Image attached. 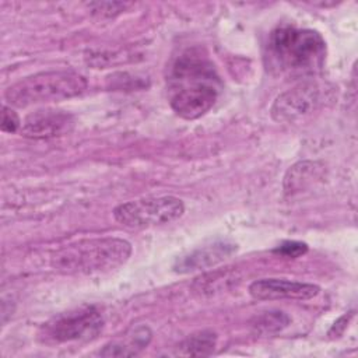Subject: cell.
<instances>
[{
    "mask_svg": "<svg viewBox=\"0 0 358 358\" xmlns=\"http://www.w3.org/2000/svg\"><path fill=\"white\" fill-rule=\"evenodd\" d=\"M168 102L186 120L206 115L220 95V77L210 59L199 49H187L173 59L166 76Z\"/></svg>",
    "mask_w": 358,
    "mask_h": 358,
    "instance_id": "1",
    "label": "cell"
},
{
    "mask_svg": "<svg viewBox=\"0 0 358 358\" xmlns=\"http://www.w3.org/2000/svg\"><path fill=\"white\" fill-rule=\"evenodd\" d=\"M324 59L326 42L317 31L280 25L268 35L264 60L273 76L305 78L317 73Z\"/></svg>",
    "mask_w": 358,
    "mask_h": 358,
    "instance_id": "2",
    "label": "cell"
},
{
    "mask_svg": "<svg viewBox=\"0 0 358 358\" xmlns=\"http://www.w3.org/2000/svg\"><path fill=\"white\" fill-rule=\"evenodd\" d=\"M130 256L131 245L123 238H90L71 242L56 250L50 257V266L60 274L91 275L116 270Z\"/></svg>",
    "mask_w": 358,
    "mask_h": 358,
    "instance_id": "3",
    "label": "cell"
},
{
    "mask_svg": "<svg viewBox=\"0 0 358 358\" xmlns=\"http://www.w3.org/2000/svg\"><path fill=\"white\" fill-rule=\"evenodd\" d=\"M87 87V78L77 71L50 70L35 73L15 81L6 90L4 98L10 106L27 108L78 96Z\"/></svg>",
    "mask_w": 358,
    "mask_h": 358,
    "instance_id": "4",
    "label": "cell"
},
{
    "mask_svg": "<svg viewBox=\"0 0 358 358\" xmlns=\"http://www.w3.org/2000/svg\"><path fill=\"white\" fill-rule=\"evenodd\" d=\"M105 324L102 312L95 305H83L57 313L45 322L39 338L46 344H67L90 341L98 337Z\"/></svg>",
    "mask_w": 358,
    "mask_h": 358,
    "instance_id": "5",
    "label": "cell"
},
{
    "mask_svg": "<svg viewBox=\"0 0 358 358\" xmlns=\"http://www.w3.org/2000/svg\"><path fill=\"white\" fill-rule=\"evenodd\" d=\"M185 213V203L176 196L143 197L120 203L112 211L120 225L130 229L162 227L179 220Z\"/></svg>",
    "mask_w": 358,
    "mask_h": 358,
    "instance_id": "6",
    "label": "cell"
},
{
    "mask_svg": "<svg viewBox=\"0 0 358 358\" xmlns=\"http://www.w3.org/2000/svg\"><path fill=\"white\" fill-rule=\"evenodd\" d=\"M320 103V91L313 81H302L274 99L270 115L278 123H298L310 116Z\"/></svg>",
    "mask_w": 358,
    "mask_h": 358,
    "instance_id": "7",
    "label": "cell"
},
{
    "mask_svg": "<svg viewBox=\"0 0 358 358\" xmlns=\"http://www.w3.org/2000/svg\"><path fill=\"white\" fill-rule=\"evenodd\" d=\"M76 126L74 116L63 109L39 108L22 120L20 133L27 138L42 140L69 134Z\"/></svg>",
    "mask_w": 358,
    "mask_h": 358,
    "instance_id": "8",
    "label": "cell"
},
{
    "mask_svg": "<svg viewBox=\"0 0 358 358\" xmlns=\"http://www.w3.org/2000/svg\"><path fill=\"white\" fill-rule=\"evenodd\" d=\"M320 287L312 282L285 278H260L249 285V294L257 301L277 299H312L319 295Z\"/></svg>",
    "mask_w": 358,
    "mask_h": 358,
    "instance_id": "9",
    "label": "cell"
},
{
    "mask_svg": "<svg viewBox=\"0 0 358 358\" xmlns=\"http://www.w3.org/2000/svg\"><path fill=\"white\" fill-rule=\"evenodd\" d=\"M238 250V245L229 241H217L210 245L200 246L180 257H178L172 266L173 271L179 274H187L193 271L207 270L214 267Z\"/></svg>",
    "mask_w": 358,
    "mask_h": 358,
    "instance_id": "10",
    "label": "cell"
},
{
    "mask_svg": "<svg viewBox=\"0 0 358 358\" xmlns=\"http://www.w3.org/2000/svg\"><path fill=\"white\" fill-rule=\"evenodd\" d=\"M151 338V329L147 324H138L127 330L122 338L105 344L98 354L101 357H133L147 348Z\"/></svg>",
    "mask_w": 358,
    "mask_h": 358,
    "instance_id": "11",
    "label": "cell"
},
{
    "mask_svg": "<svg viewBox=\"0 0 358 358\" xmlns=\"http://www.w3.org/2000/svg\"><path fill=\"white\" fill-rule=\"evenodd\" d=\"M323 166L313 161H299L292 165L284 176L285 194H295L306 190L323 176Z\"/></svg>",
    "mask_w": 358,
    "mask_h": 358,
    "instance_id": "12",
    "label": "cell"
},
{
    "mask_svg": "<svg viewBox=\"0 0 358 358\" xmlns=\"http://www.w3.org/2000/svg\"><path fill=\"white\" fill-rule=\"evenodd\" d=\"M217 345V334L213 330H200L189 334L179 345V355H210Z\"/></svg>",
    "mask_w": 358,
    "mask_h": 358,
    "instance_id": "13",
    "label": "cell"
},
{
    "mask_svg": "<svg viewBox=\"0 0 358 358\" xmlns=\"http://www.w3.org/2000/svg\"><path fill=\"white\" fill-rule=\"evenodd\" d=\"M291 323L289 316L281 310H266L255 317L252 327L260 334H275L282 331Z\"/></svg>",
    "mask_w": 358,
    "mask_h": 358,
    "instance_id": "14",
    "label": "cell"
},
{
    "mask_svg": "<svg viewBox=\"0 0 358 358\" xmlns=\"http://www.w3.org/2000/svg\"><path fill=\"white\" fill-rule=\"evenodd\" d=\"M21 119L18 113L8 105L1 108V131L4 133H17L21 129Z\"/></svg>",
    "mask_w": 358,
    "mask_h": 358,
    "instance_id": "15",
    "label": "cell"
},
{
    "mask_svg": "<svg viewBox=\"0 0 358 358\" xmlns=\"http://www.w3.org/2000/svg\"><path fill=\"white\" fill-rule=\"evenodd\" d=\"M273 252L277 255H281L284 257L295 259L308 252V245L303 242H298V241H285L280 246H277Z\"/></svg>",
    "mask_w": 358,
    "mask_h": 358,
    "instance_id": "16",
    "label": "cell"
},
{
    "mask_svg": "<svg viewBox=\"0 0 358 358\" xmlns=\"http://www.w3.org/2000/svg\"><path fill=\"white\" fill-rule=\"evenodd\" d=\"M130 4L129 3H91L88 4V7L92 10L94 14H99V15H106L110 17L113 14H117L120 11H123L124 8H127Z\"/></svg>",
    "mask_w": 358,
    "mask_h": 358,
    "instance_id": "17",
    "label": "cell"
}]
</instances>
